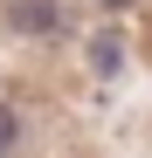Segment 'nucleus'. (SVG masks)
I'll list each match as a JSON object with an SVG mask.
<instances>
[{"instance_id":"2","label":"nucleus","mask_w":152,"mask_h":158,"mask_svg":"<svg viewBox=\"0 0 152 158\" xmlns=\"http://www.w3.org/2000/svg\"><path fill=\"white\" fill-rule=\"evenodd\" d=\"M28 151H35V117H28V103L0 96V158H28Z\"/></svg>"},{"instance_id":"1","label":"nucleus","mask_w":152,"mask_h":158,"mask_svg":"<svg viewBox=\"0 0 152 158\" xmlns=\"http://www.w3.org/2000/svg\"><path fill=\"white\" fill-rule=\"evenodd\" d=\"M76 7L83 0H0V35L35 41V48H62L76 35Z\"/></svg>"},{"instance_id":"3","label":"nucleus","mask_w":152,"mask_h":158,"mask_svg":"<svg viewBox=\"0 0 152 158\" xmlns=\"http://www.w3.org/2000/svg\"><path fill=\"white\" fill-rule=\"evenodd\" d=\"M90 14H132V7H145V0H83Z\"/></svg>"}]
</instances>
